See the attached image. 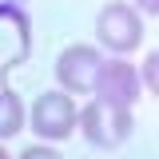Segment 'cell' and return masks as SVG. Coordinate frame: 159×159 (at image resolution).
Instances as JSON below:
<instances>
[{
    "label": "cell",
    "instance_id": "1",
    "mask_svg": "<svg viewBox=\"0 0 159 159\" xmlns=\"http://www.w3.org/2000/svg\"><path fill=\"white\" fill-rule=\"evenodd\" d=\"M131 127H135L131 123V107L107 103V99H99V96L80 107V131H84V139L92 147L111 151V147H119L123 139L131 135Z\"/></svg>",
    "mask_w": 159,
    "mask_h": 159
},
{
    "label": "cell",
    "instance_id": "2",
    "mask_svg": "<svg viewBox=\"0 0 159 159\" xmlns=\"http://www.w3.org/2000/svg\"><path fill=\"white\" fill-rule=\"evenodd\" d=\"M96 40L116 52V56H127L135 52L139 40H143V20H139V8L135 4H123V0H111L103 4L96 16Z\"/></svg>",
    "mask_w": 159,
    "mask_h": 159
},
{
    "label": "cell",
    "instance_id": "3",
    "mask_svg": "<svg viewBox=\"0 0 159 159\" xmlns=\"http://www.w3.org/2000/svg\"><path fill=\"white\" fill-rule=\"evenodd\" d=\"M76 127H80V107H76V99L68 96L64 88L60 92H44L32 103V131L40 139L56 143V139H68Z\"/></svg>",
    "mask_w": 159,
    "mask_h": 159
},
{
    "label": "cell",
    "instance_id": "4",
    "mask_svg": "<svg viewBox=\"0 0 159 159\" xmlns=\"http://www.w3.org/2000/svg\"><path fill=\"white\" fill-rule=\"evenodd\" d=\"M103 68V56H99L92 44H72L56 56V80L68 96H88L96 92V76Z\"/></svg>",
    "mask_w": 159,
    "mask_h": 159
},
{
    "label": "cell",
    "instance_id": "5",
    "mask_svg": "<svg viewBox=\"0 0 159 159\" xmlns=\"http://www.w3.org/2000/svg\"><path fill=\"white\" fill-rule=\"evenodd\" d=\"M143 92V76H139L135 64H127L123 56H111L103 60V68H99L96 76V96L107 99V103H119V107H131Z\"/></svg>",
    "mask_w": 159,
    "mask_h": 159
},
{
    "label": "cell",
    "instance_id": "6",
    "mask_svg": "<svg viewBox=\"0 0 159 159\" xmlns=\"http://www.w3.org/2000/svg\"><path fill=\"white\" fill-rule=\"evenodd\" d=\"M24 123H28V111H24V103L12 88H0V143L4 139H12L24 131Z\"/></svg>",
    "mask_w": 159,
    "mask_h": 159
},
{
    "label": "cell",
    "instance_id": "7",
    "mask_svg": "<svg viewBox=\"0 0 159 159\" xmlns=\"http://www.w3.org/2000/svg\"><path fill=\"white\" fill-rule=\"evenodd\" d=\"M139 76H143V88H147L151 96H159V48H155V52H147L143 68H139Z\"/></svg>",
    "mask_w": 159,
    "mask_h": 159
},
{
    "label": "cell",
    "instance_id": "8",
    "mask_svg": "<svg viewBox=\"0 0 159 159\" xmlns=\"http://www.w3.org/2000/svg\"><path fill=\"white\" fill-rule=\"evenodd\" d=\"M16 159H64L60 151H52V147H24Z\"/></svg>",
    "mask_w": 159,
    "mask_h": 159
},
{
    "label": "cell",
    "instance_id": "9",
    "mask_svg": "<svg viewBox=\"0 0 159 159\" xmlns=\"http://www.w3.org/2000/svg\"><path fill=\"white\" fill-rule=\"evenodd\" d=\"M139 12H147V16H159V0H131Z\"/></svg>",
    "mask_w": 159,
    "mask_h": 159
},
{
    "label": "cell",
    "instance_id": "10",
    "mask_svg": "<svg viewBox=\"0 0 159 159\" xmlns=\"http://www.w3.org/2000/svg\"><path fill=\"white\" fill-rule=\"evenodd\" d=\"M0 4H24V0H0Z\"/></svg>",
    "mask_w": 159,
    "mask_h": 159
},
{
    "label": "cell",
    "instance_id": "11",
    "mask_svg": "<svg viewBox=\"0 0 159 159\" xmlns=\"http://www.w3.org/2000/svg\"><path fill=\"white\" fill-rule=\"evenodd\" d=\"M0 159H12V155H8V151H4V147H0Z\"/></svg>",
    "mask_w": 159,
    "mask_h": 159
}]
</instances>
